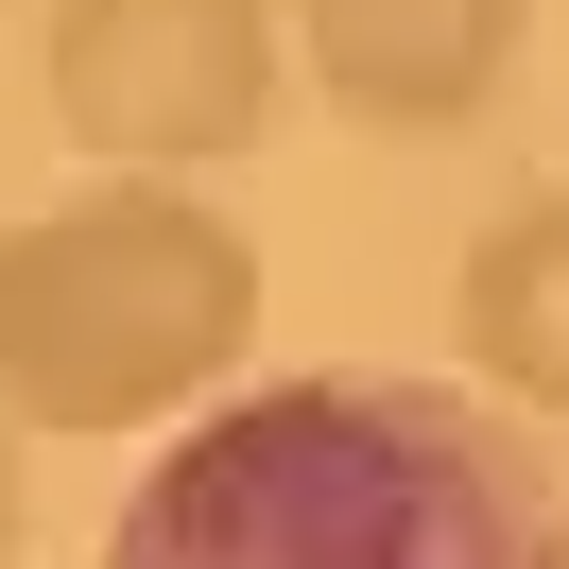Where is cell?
Segmentation results:
<instances>
[{
    "instance_id": "5b68a950",
    "label": "cell",
    "mask_w": 569,
    "mask_h": 569,
    "mask_svg": "<svg viewBox=\"0 0 569 569\" xmlns=\"http://www.w3.org/2000/svg\"><path fill=\"white\" fill-rule=\"evenodd\" d=\"M449 328H466V380H483V415L569 431V190H518V208L466 242Z\"/></svg>"
},
{
    "instance_id": "3957f363",
    "label": "cell",
    "mask_w": 569,
    "mask_h": 569,
    "mask_svg": "<svg viewBox=\"0 0 569 569\" xmlns=\"http://www.w3.org/2000/svg\"><path fill=\"white\" fill-rule=\"evenodd\" d=\"M36 87L87 173L190 190L259 156V121L293 104V36L277 0H36Z\"/></svg>"
},
{
    "instance_id": "8992f818",
    "label": "cell",
    "mask_w": 569,
    "mask_h": 569,
    "mask_svg": "<svg viewBox=\"0 0 569 569\" xmlns=\"http://www.w3.org/2000/svg\"><path fill=\"white\" fill-rule=\"evenodd\" d=\"M18 535H36V466H18V431H0V569H18Z\"/></svg>"
},
{
    "instance_id": "7a4b0ae2",
    "label": "cell",
    "mask_w": 569,
    "mask_h": 569,
    "mask_svg": "<svg viewBox=\"0 0 569 569\" xmlns=\"http://www.w3.org/2000/svg\"><path fill=\"white\" fill-rule=\"evenodd\" d=\"M259 346V242L208 190L104 173L70 208L0 224V431H190L242 397Z\"/></svg>"
},
{
    "instance_id": "277c9868",
    "label": "cell",
    "mask_w": 569,
    "mask_h": 569,
    "mask_svg": "<svg viewBox=\"0 0 569 569\" xmlns=\"http://www.w3.org/2000/svg\"><path fill=\"white\" fill-rule=\"evenodd\" d=\"M293 87L362 139H466L535 52V0H277Z\"/></svg>"
},
{
    "instance_id": "6da1fadb",
    "label": "cell",
    "mask_w": 569,
    "mask_h": 569,
    "mask_svg": "<svg viewBox=\"0 0 569 569\" xmlns=\"http://www.w3.org/2000/svg\"><path fill=\"white\" fill-rule=\"evenodd\" d=\"M104 569H569V483L449 380H242L121 483Z\"/></svg>"
}]
</instances>
